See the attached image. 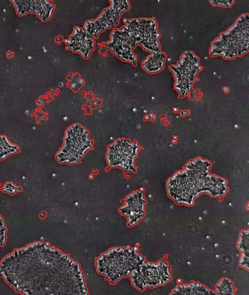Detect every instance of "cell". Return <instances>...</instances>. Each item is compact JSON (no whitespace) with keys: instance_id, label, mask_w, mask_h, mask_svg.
Instances as JSON below:
<instances>
[{"instance_id":"cell-1","label":"cell","mask_w":249,"mask_h":295,"mask_svg":"<svg viewBox=\"0 0 249 295\" xmlns=\"http://www.w3.org/2000/svg\"><path fill=\"white\" fill-rule=\"evenodd\" d=\"M69 260L68 256L62 255L49 244L34 243L15 250L3 258L0 276L17 292L47 294L59 291L58 280H62V274L68 273L64 269L76 267H62Z\"/></svg>"},{"instance_id":"cell-2","label":"cell","mask_w":249,"mask_h":295,"mask_svg":"<svg viewBox=\"0 0 249 295\" xmlns=\"http://www.w3.org/2000/svg\"><path fill=\"white\" fill-rule=\"evenodd\" d=\"M92 147L89 139L88 131L79 124L70 127L66 131L63 148L57 159L61 163L74 164L79 161L89 149Z\"/></svg>"},{"instance_id":"cell-3","label":"cell","mask_w":249,"mask_h":295,"mask_svg":"<svg viewBox=\"0 0 249 295\" xmlns=\"http://www.w3.org/2000/svg\"><path fill=\"white\" fill-rule=\"evenodd\" d=\"M134 145L127 139H118L108 148L107 156L111 166L126 168L134 158Z\"/></svg>"},{"instance_id":"cell-4","label":"cell","mask_w":249,"mask_h":295,"mask_svg":"<svg viewBox=\"0 0 249 295\" xmlns=\"http://www.w3.org/2000/svg\"><path fill=\"white\" fill-rule=\"evenodd\" d=\"M19 150V147L11 143L6 136L0 135V160L18 152Z\"/></svg>"},{"instance_id":"cell-5","label":"cell","mask_w":249,"mask_h":295,"mask_svg":"<svg viewBox=\"0 0 249 295\" xmlns=\"http://www.w3.org/2000/svg\"><path fill=\"white\" fill-rule=\"evenodd\" d=\"M7 228L4 218L0 214V247L3 246L6 241Z\"/></svg>"}]
</instances>
